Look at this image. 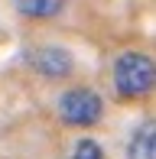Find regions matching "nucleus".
<instances>
[{
    "label": "nucleus",
    "mask_w": 156,
    "mask_h": 159,
    "mask_svg": "<svg viewBox=\"0 0 156 159\" xmlns=\"http://www.w3.org/2000/svg\"><path fill=\"white\" fill-rule=\"evenodd\" d=\"M68 159H104V149L98 146V140H91V136H81V140L72 146Z\"/></svg>",
    "instance_id": "nucleus-6"
},
{
    "label": "nucleus",
    "mask_w": 156,
    "mask_h": 159,
    "mask_svg": "<svg viewBox=\"0 0 156 159\" xmlns=\"http://www.w3.org/2000/svg\"><path fill=\"white\" fill-rule=\"evenodd\" d=\"M156 84V65L146 52H120L114 59V88L120 98L140 101Z\"/></svg>",
    "instance_id": "nucleus-1"
},
{
    "label": "nucleus",
    "mask_w": 156,
    "mask_h": 159,
    "mask_svg": "<svg viewBox=\"0 0 156 159\" xmlns=\"http://www.w3.org/2000/svg\"><path fill=\"white\" fill-rule=\"evenodd\" d=\"M127 159H156V124L143 120L127 140Z\"/></svg>",
    "instance_id": "nucleus-4"
},
{
    "label": "nucleus",
    "mask_w": 156,
    "mask_h": 159,
    "mask_svg": "<svg viewBox=\"0 0 156 159\" xmlns=\"http://www.w3.org/2000/svg\"><path fill=\"white\" fill-rule=\"evenodd\" d=\"M13 7L26 20H52L65 10V0H13Z\"/></svg>",
    "instance_id": "nucleus-5"
},
{
    "label": "nucleus",
    "mask_w": 156,
    "mask_h": 159,
    "mask_svg": "<svg viewBox=\"0 0 156 159\" xmlns=\"http://www.w3.org/2000/svg\"><path fill=\"white\" fill-rule=\"evenodd\" d=\"M55 107H59V120L68 127H94L98 120L104 117V101L98 94L94 88H68L62 91L59 101H55Z\"/></svg>",
    "instance_id": "nucleus-2"
},
{
    "label": "nucleus",
    "mask_w": 156,
    "mask_h": 159,
    "mask_svg": "<svg viewBox=\"0 0 156 159\" xmlns=\"http://www.w3.org/2000/svg\"><path fill=\"white\" fill-rule=\"evenodd\" d=\"M26 65H30L36 75L42 78H52V81H62V78H68L75 71V59L68 49L62 46H33L26 49Z\"/></svg>",
    "instance_id": "nucleus-3"
}]
</instances>
